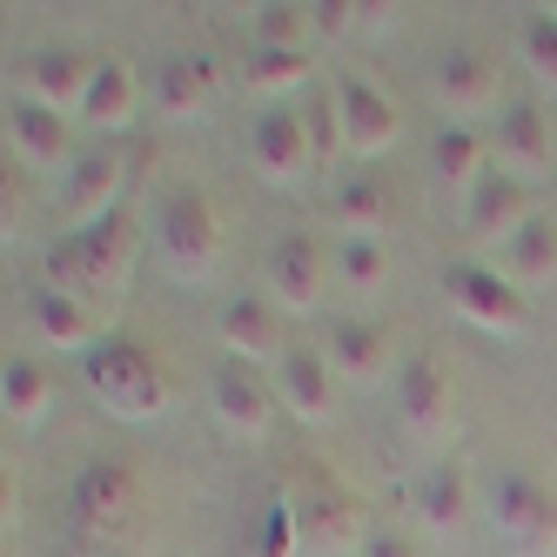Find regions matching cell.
Here are the masks:
<instances>
[{"mask_svg": "<svg viewBox=\"0 0 557 557\" xmlns=\"http://www.w3.org/2000/svg\"><path fill=\"white\" fill-rule=\"evenodd\" d=\"M135 249H141L135 215L114 209V215H101L88 228H67L61 243L48 249V283L67 289V296H114V289H128Z\"/></svg>", "mask_w": 557, "mask_h": 557, "instance_id": "cell-1", "label": "cell"}, {"mask_svg": "<svg viewBox=\"0 0 557 557\" xmlns=\"http://www.w3.org/2000/svg\"><path fill=\"white\" fill-rule=\"evenodd\" d=\"M88 389H95V404L122 423H148V417L169 410V383L154 370V356L128 336H108V343L88 349Z\"/></svg>", "mask_w": 557, "mask_h": 557, "instance_id": "cell-2", "label": "cell"}, {"mask_svg": "<svg viewBox=\"0 0 557 557\" xmlns=\"http://www.w3.org/2000/svg\"><path fill=\"white\" fill-rule=\"evenodd\" d=\"M222 256V215L202 188H175L162 202V262L182 283H209Z\"/></svg>", "mask_w": 557, "mask_h": 557, "instance_id": "cell-3", "label": "cell"}, {"mask_svg": "<svg viewBox=\"0 0 557 557\" xmlns=\"http://www.w3.org/2000/svg\"><path fill=\"white\" fill-rule=\"evenodd\" d=\"M67 510H74V524H82L88 537H122L135 517H141V476L128 463H88L82 476H74V491H67Z\"/></svg>", "mask_w": 557, "mask_h": 557, "instance_id": "cell-4", "label": "cell"}, {"mask_svg": "<svg viewBox=\"0 0 557 557\" xmlns=\"http://www.w3.org/2000/svg\"><path fill=\"white\" fill-rule=\"evenodd\" d=\"M491 517H497V531H504L517 550H524V557L557 550V491L544 484V476H531V470H504L497 491H491Z\"/></svg>", "mask_w": 557, "mask_h": 557, "instance_id": "cell-5", "label": "cell"}, {"mask_svg": "<svg viewBox=\"0 0 557 557\" xmlns=\"http://www.w3.org/2000/svg\"><path fill=\"white\" fill-rule=\"evenodd\" d=\"M444 296L457 302V315H470L476 330H497V336H517L531 323L524 289H517L510 275H497L491 262H450L444 269Z\"/></svg>", "mask_w": 557, "mask_h": 557, "instance_id": "cell-6", "label": "cell"}, {"mask_svg": "<svg viewBox=\"0 0 557 557\" xmlns=\"http://www.w3.org/2000/svg\"><path fill=\"white\" fill-rule=\"evenodd\" d=\"M336 108H343V141L356 154H383V148H396V135H404L396 101L376 82H363V74H349V67L336 74Z\"/></svg>", "mask_w": 557, "mask_h": 557, "instance_id": "cell-7", "label": "cell"}, {"mask_svg": "<svg viewBox=\"0 0 557 557\" xmlns=\"http://www.w3.org/2000/svg\"><path fill=\"white\" fill-rule=\"evenodd\" d=\"M209 404H215V417L235 436H262L269 417H275V383L256 363H243V356H228V363L215 370V383H209Z\"/></svg>", "mask_w": 557, "mask_h": 557, "instance_id": "cell-8", "label": "cell"}, {"mask_svg": "<svg viewBox=\"0 0 557 557\" xmlns=\"http://www.w3.org/2000/svg\"><path fill=\"white\" fill-rule=\"evenodd\" d=\"M249 162H256L269 182H302V175H309L315 148H309V128H302L296 108L256 114V128H249Z\"/></svg>", "mask_w": 557, "mask_h": 557, "instance_id": "cell-9", "label": "cell"}, {"mask_svg": "<svg viewBox=\"0 0 557 557\" xmlns=\"http://www.w3.org/2000/svg\"><path fill=\"white\" fill-rule=\"evenodd\" d=\"M114 195H122V154H74V169L61 182V215L67 228H88L101 215H114Z\"/></svg>", "mask_w": 557, "mask_h": 557, "instance_id": "cell-10", "label": "cell"}, {"mask_svg": "<svg viewBox=\"0 0 557 557\" xmlns=\"http://www.w3.org/2000/svg\"><path fill=\"white\" fill-rule=\"evenodd\" d=\"M8 141L27 154L34 169H74V141H67V114L48 108V101H8Z\"/></svg>", "mask_w": 557, "mask_h": 557, "instance_id": "cell-11", "label": "cell"}, {"mask_svg": "<svg viewBox=\"0 0 557 557\" xmlns=\"http://www.w3.org/2000/svg\"><path fill=\"white\" fill-rule=\"evenodd\" d=\"M524 222H531V195H524V182L504 175V169L484 175V182L463 195V228L476 235V243H497V235L510 243V235L524 228Z\"/></svg>", "mask_w": 557, "mask_h": 557, "instance_id": "cell-12", "label": "cell"}, {"mask_svg": "<svg viewBox=\"0 0 557 557\" xmlns=\"http://www.w3.org/2000/svg\"><path fill=\"white\" fill-rule=\"evenodd\" d=\"M275 389L302 423H323L336 410V370H330V349H283V370H275Z\"/></svg>", "mask_w": 557, "mask_h": 557, "instance_id": "cell-13", "label": "cell"}, {"mask_svg": "<svg viewBox=\"0 0 557 557\" xmlns=\"http://www.w3.org/2000/svg\"><path fill=\"white\" fill-rule=\"evenodd\" d=\"M396 417H404L410 436H444V417H450V383L430 356H410L396 370Z\"/></svg>", "mask_w": 557, "mask_h": 557, "instance_id": "cell-14", "label": "cell"}, {"mask_svg": "<svg viewBox=\"0 0 557 557\" xmlns=\"http://www.w3.org/2000/svg\"><path fill=\"white\" fill-rule=\"evenodd\" d=\"M323 275H330V262L315 249V235H283V243H275L269 283H275V302L283 309H315L323 302Z\"/></svg>", "mask_w": 557, "mask_h": 557, "instance_id": "cell-15", "label": "cell"}, {"mask_svg": "<svg viewBox=\"0 0 557 557\" xmlns=\"http://www.w3.org/2000/svg\"><path fill=\"white\" fill-rule=\"evenodd\" d=\"M497 169L517 175V182H531V175L550 169V122H544V108H531V101L504 108V122H497Z\"/></svg>", "mask_w": 557, "mask_h": 557, "instance_id": "cell-16", "label": "cell"}, {"mask_svg": "<svg viewBox=\"0 0 557 557\" xmlns=\"http://www.w3.org/2000/svg\"><path fill=\"white\" fill-rule=\"evenodd\" d=\"M222 343H228V356H243V363H269V356H283V315H275V302L269 296H228Z\"/></svg>", "mask_w": 557, "mask_h": 557, "instance_id": "cell-17", "label": "cell"}, {"mask_svg": "<svg viewBox=\"0 0 557 557\" xmlns=\"http://www.w3.org/2000/svg\"><path fill=\"white\" fill-rule=\"evenodd\" d=\"M95 67H101V61H88V54L48 48V54L27 61V95L48 101V108H61V114H67V108L82 114V101H88V88H95Z\"/></svg>", "mask_w": 557, "mask_h": 557, "instance_id": "cell-18", "label": "cell"}, {"mask_svg": "<svg viewBox=\"0 0 557 557\" xmlns=\"http://www.w3.org/2000/svg\"><path fill=\"white\" fill-rule=\"evenodd\" d=\"M436 101H444L450 114H476L497 101V61L476 54V48H450L444 61H436Z\"/></svg>", "mask_w": 557, "mask_h": 557, "instance_id": "cell-19", "label": "cell"}, {"mask_svg": "<svg viewBox=\"0 0 557 557\" xmlns=\"http://www.w3.org/2000/svg\"><path fill=\"white\" fill-rule=\"evenodd\" d=\"M296 510H302V544H315V550H349V544H363V510H356L349 491L296 497Z\"/></svg>", "mask_w": 557, "mask_h": 557, "instance_id": "cell-20", "label": "cell"}, {"mask_svg": "<svg viewBox=\"0 0 557 557\" xmlns=\"http://www.w3.org/2000/svg\"><path fill=\"white\" fill-rule=\"evenodd\" d=\"M504 275H510L517 289L557 283V222H550V215H531V222L504 243Z\"/></svg>", "mask_w": 557, "mask_h": 557, "instance_id": "cell-21", "label": "cell"}, {"mask_svg": "<svg viewBox=\"0 0 557 557\" xmlns=\"http://www.w3.org/2000/svg\"><path fill=\"white\" fill-rule=\"evenodd\" d=\"M330 370L343 383H383L389 376V336L376 323H336V336H330Z\"/></svg>", "mask_w": 557, "mask_h": 557, "instance_id": "cell-22", "label": "cell"}, {"mask_svg": "<svg viewBox=\"0 0 557 557\" xmlns=\"http://www.w3.org/2000/svg\"><path fill=\"white\" fill-rule=\"evenodd\" d=\"M27 309H34V330H41L54 349H95V315H88L82 296H67V289L41 283Z\"/></svg>", "mask_w": 557, "mask_h": 557, "instance_id": "cell-23", "label": "cell"}, {"mask_svg": "<svg viewBox=\"0 0 557 557\" xmlns=\"http://www.w3.org/2000/svg\"><path fill=\"white\" fill-rule=\"evenodd\" d=\"M484 135H476V128H463V122H444V128H436V148H430V162H436V175H444V188H476V182H484Z\"/></svg>", "mask_w": 557, "mask_h": 557, "instance_id": "cell-24", "label": "cell"}, {"mask_svg": "<svg viewBox=\"0 0 557 557\" xmlns=\"http://www.w3.org/2000/svg\"><path fill=\"white\" fill-rule=\"evenodd\" d=\"M82 122L88 128H128L135 122V74H128V61H101L95 67V88L82 101Z\"/></svg>", "mask_w": 557, "mask_h": 557, "instance_id": "cell-25", "label": "cell"}, {"mask_svg": "<svg viewBox=\"0 0 557 557\" xmlns=\"http://www.w3.org/2000/svg\"><path fill=\"white\" fill-rule=\"evenodd\" d=\"M154 101H162V114H175V122H188V114L209 108V67L202 61H162V74H154Z\"/></svg>", "mask_w": 557, "mask_h": 557, "instance_id": "cell-26", "label": "cell"}, {"mask_svg": "<svg viewBox=\"0 0 557 557\" xmlns=\"http://www.w3.org/2000/svg\"><path fill=\"white\" fill-rule=\"evenodd\" d=\"M48 370L27 363V356H8V370H0V404H8V423H41L48 417Z\"/></svg>", "mask_w": 557, "mask_h": 557, "instance_id": "cell-27", "label": "cell"}, {"mask_svg": "<svg viewBox=\"0 0 557 557\" xmlns=\"http://www.w3.org/2000/svg\"><path fill=\"white\" fill-rule=\"evenodd\" d=\"M417 510H423V524H430V531H457V524H463V510H470L463 470H457V463L430 470V476H423V491H417Z\"/></svg>", "mask_w": 557, "mask_h": 557, "instance_id": "cell-28", "label": "cell"}, {"mask_svg": "<svg viewBox=\"0 0 557 557\" xmlns=\"http://www.w3.org/2000/svg\"><path fill=\"white\" fill-rule=\"evenodd\" d=\"M383 222H389V195H383V182L349 175V182L336 188V228H343V235H376Z\"/></svg>", "mask_w": 557, "mask_h": 557, "instance_id": "cell-29", "label": "cell"}, {"mask_svg": "<svg viewBox=\"0 0 557 557\" xmlns=\"http://www.w3.org/2000/svg\"><path fill=\"white\" fill-rule=\"evenodd\" d=\"M302 550V510L289 497H269L256 517V557H296Z\"/></svg>", "mask_w": 557, "mask_h": 557, "instance_id": "cell-30", "label": "cell"}, {"mask_svg": "<svg viewBox=\"0 0 557 557\" xmlns=\"http://www.w3.org/2000/svg\"><path fill=\"white\" fill-rule=\"evenodd\" d=\"M336 275L349 289H376L389 275V249L376 243V235H343V243H336Z\"/></svg>", "mask_w": 557, "mask_h": 557, "instance_id": "cell-31", "label": "cell"}, {"mask_svg": "<svg viewBox=\"0 0 557 557\" xmlns=\"http://www.w3.org/2000/svg\"><path fill=\"white\" fill-rule=\"evenodd\" d=\"M309 27H315V14H309V8H289V0H269V8L256 14V34H262V48H283V54H302Z\"/></svg>", "mask_w": 557, "mask_h": 557, "instance_id": "cell-32", "label": "cell"}, {"mask_svg": "<svg viewBox=\"0 0 557 557\" xmlns=\"http://www.w3.org/2000/svg\"><path fill=\"white\" fill-rule=\"evenodd\" d=\"M309 82V54H283V48H256L249 61V88L275 95V88H302Z\"/></svg>", "mask_w": 557, "mask_h": 557, "instance_id": "cell-33", "label": "cell"}, {"mask_svg": "<svg viewBox=\"0 0 557 557\" xmlns=\"http://www.w3.org/2000/svg\"><path fill=\"white\" fill-rule=\"evenodd\" d=\"M524 61H531L537 82H550V88H557V21H550L544 8L524 21Z\"/></svg>", "mask_w": 557, "mask_h": 557, "instance_id": "cell-34", "label": "cell"}, {"mask_svg": "<svg viewBox=\"0 0 557 557\" xmlns=\"http://www.w3.org/2000/svg\"><path fill=\"white\" fill-rule=\"evenodd\" d=\"M302 128H309L315 162H323V154H336V141H343V108H336V95H315V101L302 108Z\"/></svg>", "mask_w": 557, "mask_h": 557, "instance_id": "cell-35", "label": "cell"}, {"mask_svg": "<svg viewBox=\"0 0 557 557\" xmlns=\"http://www.w3.org/2000/svg\"><path fill=\"white\" fill-rule=\"evenodd\" d=\"M315 14V34H343L349 14H356V0H323V8H309Z\"/></svg>", "mask_w": 557, "mask_h": 557, "instance_id": "cell-36", "label": "cell"}, {"mask_svg": "<svg viewBox=\"0 0 557 557\" xmlns=\"http://www.w3.org/2000/svg\"><path fill=\"white\" fill-rule=\"evenodd\" d=\"M363 557H417V550H410V537H370Z\"/></svg>", "mask_w": 557, "mask_h": 557, "instance_id": "cell-37", "label": "cell"}, {"mask_svg": "<svg viewBox=\"0 0 557 557\" xmlns=\"http://www.w3.org/2000/svg\"><path fill=\"white\" fill-rule=\"evenodd\" d=\"M544 14H550V21H557V0H544Z\"/></svg>", "mask_w": 557, "mask_h": 557, "instance_id": "cell-38", "label": "cell"}]
</instances>
